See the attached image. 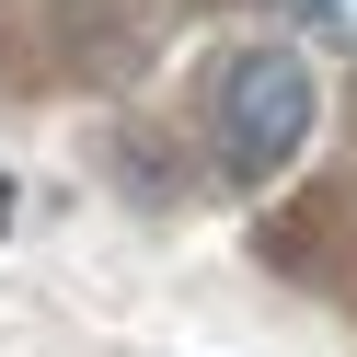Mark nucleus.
Returning a JSON list of instances; mask_svg holds the SVG:
<instances>
[{
	"mask_svg": "<svg viewBox=\"0 0 357 357\" xmlns=\"http://www.w3.org/2000/svg\"><path fill=\"white\" fill-rule=\"evenodd\" d=\"M288 24H300V47H334V58H357V0H277Z\"/></svg>",
	"mask_w": 357,
	"mask_h": 357,
	"instance_id": "2",
	"label": "nucleus"
},
{
	"mask_svg": "<svg viewBox=\"0 0 357 357\" xmlns=\"http://www.w3.org/2000/svg\"><path fill=\"white\" fill-rule=\"evenodd\" d=\"M311 116H323V104H311V58L300 47H242L231 70H219V93H208V150H219V173L254 196V185H277L311 150Z\"/></svg>",
	"mask_w": 357,
	"mask_h": 357,
	"instance_id": "1",
	"label": "nucleus"
}]
</instances>
